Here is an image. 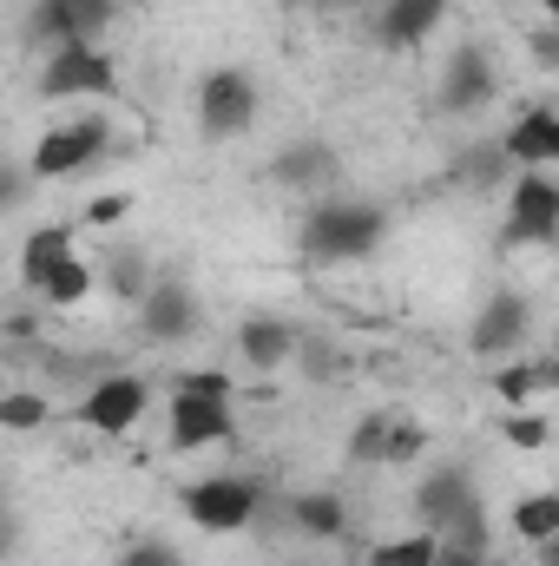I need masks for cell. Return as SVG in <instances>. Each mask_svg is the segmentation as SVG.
Wrapping results in <instances>:
<instances>
[{
    "label": "cell",
    "instance_id": "cell-1",
    "mask_svg": "<svg viewBox=\"0 0 559 566\" xmlns=\"http://www.w3.org/2000/svg\"><path fill=\"white\" fill-rule=\"evenodd\" d=\"M238 441V389L224 369H191L165 396V448L198 454V448H231Z\"/></svg>",
    "mask_w": 559,
    "mask_h": 566
},
{
    "label": "cell",
    "instance_id": "cell-2",
    "mask_svg": "<svg viewBox=\"0 0 559 566\" xmlns=\"http://www.w3.org/2000/svg\"><path fill=\"white\" fill-rule=\"evenodd\" d=\"M382 238H389V211L376 198H316L296 231L309 264H362L382 251Z\"/></svg>",
    "mask_w": 559,
    "mask_h": 566
},
{
    "label": "cell",
    "instance_id": "cell-3",
    "mask_svg": "<svg viewBox=\"0 0 559 566\" xmlns=\"http://www.w3.org/2000/svg\"><path fill=\"white\" fill-rule=\"evenodd\" d=\"M264 501H271V488L251 481V474H204V481H191L178 494V507H184V521L198 534H251Z\"/></svg>",
    "mask_w": 559,
    "mask_h": 566
},
{
    "label": "cell",
    "instance_id": "cell-4",
    "mask_svg": "<svg viewBox=\"0 0 559 566\" xmlns=\"http://www.w3.org/2000/svg\"><path fill=\"white\" fill-rule=\"evenodd\" d=\"M145 409H151V382H145L139 369H99V376L80 389V402H73L66 416L86 428V434L119 441V434H133V428L145 422Z\"/></svg>",
    "mask_w": 559,
    "mask_h": 566
},
{
    "label": "cell",
    "instance_id": "cell-5",
    "mask_svg": "<svg viewBox=\"0 0 559 566\" xmlns=\"http://www.w3.org/2000/svg\"><path fill=\"white\" fill-rule=\"evenodd\" d=\"M198 126L204 139H244L257 126V80L244 66H211L198 86Z\"/></svg>",
    "mask_w": 559,
    "mask_h": 566
},
{
    "label": "cell",
    "instance_id": "cell-6",
    "mask_svg": "<svg viewBox=\"0 0 559 566\" xmlns=\"http://www.w3.org/2000/svg\"><path fill=\"white\" fill-rule=\"evenodd\" d=\"M113 145V126L106 119H66V126H46L33 151H27V178H73L86 165H99Z\"/></svg>",
    "mask_w": 559,
    "mask_h": 566
},
{
    "label": "cell",
    "instance_id": "cell-7",
    "mask_svg": "<svg viewBox=\"0 0 559 566\" xmlns=\"http://www.w3.org/2000/svg\"><path fill=\"white\" fill-rule=\"evenodd\" d=\"M119 73H113V53L99 40L86 46H53L46 66H40V93L46 99H113Z\"/></svg>",
    "mask_w": 559,
    "mask_h": 566
},
{
    "label": "cell",
    "instance_id": "cell-8",
    "mask_svg": "<svg viewBox=\"0 0 559 566\" xmlns=\"http://www.w3.org/2000/svg\"><path fill=\"white\" fill-rule=\"evenodd\" d=\"M494 93H500V73H494V53L487 46H454L447 53V66H441V80H434V106L441 113H454V119H474V113H487L494 106Z\"/></svg>",
    "mask_w": 559,
    "mask_h": 566
},
{
    "label": "cell",
    "instance_id": "cell-9",
    "mask_svg": "<svg viewBox=\"0 0 559 566\" xmlns=\"http://www.w3.org/2000/svg\"><path fill=\"white\" fill-rule=\"evenodd\" d=\"M507 244H559V178L520 171L507 185Z\"/></svg>",
    "mask_w": 559,
    "mask_h": 566
},
{
    "label": "cell",
    "instance_id": "cell-10",
    "mask_svg": "<svg viewBox=\"0 0 559 566\" xmlns=\"http://www.w3.org/2000/svg\"><path fill=\"white\" fill-rule=\"evenodd\" d=\"M527 329H534V303L520 290H494L474 323H467V349L474 356H520L527 349Z\"/></svg>",
    "mask_w": 559,
    "mask_h": 566
},
{
    "label": "cell",
    "instance_id": "cell-11",
    "mask_svg": "<svg viewBox=\"0 0 559 566\" xmlns=\"http://www.w3.org/2000/svg\"><path fill=\"white\" fill-rule=\"evenodd\" d=\"M119 20V0H33V40L46 46H86Z\"/></svg>",
    "mask_w": 559,
    "mask_h": 566
},
{
    "label": "cell",
    "instance_id": "cell-12",
    "mask_svg": "<svg viewBox=\"0 0 559 566\" xmlns=\"http://www.w3.org/2000/svg\"><path fill=\"white\" fill-rule=\"evenodd\" d=\"M139 323H145V336L151 343H191L198 329H204V303H198V290L191 283H178V277H158L151 283V296L139 303Z\"/></svg>",
    "mask_w": 559,
    "mask_h": 566
},
{
    "label": "cell",
    "instance_id": "cell-13",
    "mask_svg": "<svg viewBox=\"0 0 559 566\" xmlns=\"http://www.w3.org/2000/svg\"><path fill=\"white\" fill-rule=\"evenodd\" d=\"M467 501H481V488H474V474L461 468V461H434L428 474L415 481V501H409V514H415V527L428 534H441Z\"/></svg>",
    "mask_w": 559,
    "mask_h": 566
},
{
    "label": "cell",
    "instance_id": "cell-14",
    "mask_svg": "<svg viewBox=\"0 0 559 566\" xmlns=\"http://www.w3.org/2000/svg\"><path fill=\"white\" fill-rule=\"evenodd\" d=\"M283 534L309 541V547H336L349 534V501L329 494V488H309V494H283Z\"/></svg>",
    "mask_w": 559,
    "mask_h": 566
},
{
    "label": "cell",
    "instance_id": "cell-15",
    "mask_svg": "<svg viewBox=\"0 0 559 566\" xmlns=\"http://www.w3.org/2000/svg\"><path fill=\"white\" fill-rule=\"evenodd\" d=\"M342 178V158H336V145L329 139H296V145H283L277 158H271V185L277 191H329Z\"/></svg>",
    "mask_w": 559,
    "mask_h": 566
},
{
    "label": "cell",
    "instance_id": "cell-16",
    "mask_svg": "<svg viewBox=\"0 0 559 566\" xmlns=\"http://www.w3.org/2000/svg\"><path fill=\"white\" fill-rule=\"evenodd\" d=\"M296 349H303V329H296L289 316H244V323H238V356H244V369H257V376L289 369Z\"/></svg>",
    "mask_w": 559,
    "mask_h": 566
},
{
    "label": "cell",
    "instance_id": "cell-17",
    "mask_svg": "<svg viewBox=\"0 0 559 566\" xmlns=\"http://www.w3.org/2000/svg\"><path fill=\"white\" fill-rule=\"evenodd\" d=\"M447 20V0H376V20H369V33H376V46H389V53H409L421 46L434 27Z\"/></svg>",
    "mask_w": 559,
    "mask_h": 566
},
{
    "label": "cell",
    "instance_id": "cell-18",
    "mask_svg": "<svg viewBox=\"0 0 559 566\" xmlns=\"http://www.w3.org/2000/svg\"><path fill=\"white\" fill-rule=\"evenodd\" d=\"M500 145H507L514 171H547V165H559V106H527L514 126H500Z\"/></svg>",
    "mask_w": 559,
    "mask_h": 566
},
{
    "label": "cell",
    "instance_id": "cell-19",
    "mask_svg": "<svg viewBox=\"0 0 559 566\" xmlns=\"http://www.w3.org/2000/svg\"><path fill=\"white\" fill-rule=\"evenodd\" d=\"M27 283V296L33 303H46V310H80L93 290H99V264L93 258H80V251H66V258H53L46 271H33Z\"/></svg>",
    "mask_w": 559,
    "mask_h": 566
},
{
    "label": "cell",
    "instance_id": "cell-20",
    "mask_svg": "<svg viewBox=\"0 0 559 566\" xmlns=\"http://www.w3.org/2000/svg\"><path fill=\"white\" fill-rule=\"evenodd\" d=\"M494 389H500V402L507 409H534L540 396H553L559 389V363H553V349H540V356H514V363H500L494 369Z\"/></svg>",
    "mask_w": 559,
    "mask_h": 566
},
{
    "label": "cell",
    "instance_id": "cell-21",
    "mask_svg": "<svg viewBox=\"0 0 559 566\" xmlns=\"http://www.w3.org/2000/svg\"><path fill=\"white\" fill-rule=\"evenodd\" d=\"M447 178H454L461 191H494V185H514L520 171H514V158H507V145L500 139H481V145H467V151L447 165Z\"/></svg>",
    "mask_w": 559,
    "mask_h": 566
},
{
    "label": "cell",
    "instance_id": "cell-22",
    "mask_svg": "<svg viewBox=\"0 0 559 566\" xmlns=\"http://www.w3.org/2000/svg\"><path fill=\"white\" fill-rule=\"evenodd\" d=\"M99 283H106L119 303H145V296H151V283H158V271H151V258H145L139 244H119V251H106Z\"/></svg>",
    "mask_w": 559,
    "mask_h": 566
},
{
    "label": "cell",
    "instance_id": "cell-23",
    "mask_svg": "<svg viewBox=\"0 0 559 566\" xmlns=\"http://www.w3.org/2000/svg\"><path fill=\"white\" fill-rule=\"evenodd\" d=\"M507 527H514V541H520V547L553 541V534H559V488H534V494H520V501H514V514H507Z\"/></svg>",
    "mask_w": 559,
    "mask_h": 566
},
{
    "label": "cell",
    "instance_id": "cell-24",
    "mask_svg": "<svg viewBox=\"0 0 559 566\" xmlns=\"http://www.w3.org/2000/svg\"><path fill=\"white\" fill-rule=\"evenodd\" d=\"M362 566H441V534H428V527H409V534H395V541H376Z\"/></svg>",
    "mask_w": 559,
    "mask_h": 566
},
{
    "label": "cell",
    "instance_id": "cell-25",
    "mask_svg": "<svg viewBox=\"0 0 559 566\" xmlns=\"http://www.w3.org/2000/svg\"><path fill=\"white\" fill-rule=\"evenodd\" d=\"M389 434H395V409H369L349 428V461L356 468H389Z\"/></svg>",
    "mask_w": 559,
    "mask_h": 566
},
{
    "label": "cell",
    "instance_id": "cell-26",
    "mask_svg": "<svg viewBox=\"0 0 559 566\" xmlns=\"http://www.w3.org/2000/svg\"><path fill=\"white\" fill-rule=\"evenodd\" d=\"M53 416H60V409H53V396H46V389H7V396H0V428H7V434L53 428Z\"/></svg>",
    "mask_w": 559,
    "mask_h": 566
},
{
    "label": "cell",
    "instance_id": "cell-27",
    "mask_svg": "<svg viewBox=\"0 0 559 566\" xmlns=\"http://www.w3.org/2000/svg\"><path fill=\"white\" fill-rule=\"evenodd\" d=\"M66 251H80V224H40V231H27V244H20V277L46 271V264L66 258Z\"/></svg>",
    "mask_w": 559,
    "mask_h": 566
},
{
    "label": "cell",
    "instance_id": "cell-28",
    "mask_svg": "<svg viewBox=\"0 0 559 566\" xmlns=\"http://www.w3.org/2000/svg\"><path fill=\"white\" fill-rule=\"evenodd\" d=\"M441 547H461V554H494V514H487V501H467V507L441 527Z\"/></svg>",
    "mask_w": 559,
    "mask_h": 566
},
{
    "label": "cell",
    "instance_id": "cell-29",
    "mask_svg": "<svg viewBox=\"0 0 559 566\" xmlns=\"http://www.w3.org/2000/svg\"><path fill=\"white\" fill-rule=\"evenodd\" d=\"M421 454H428V422L395 416V434H389V468H415Z\"/></svg>",
    "mask_w": 559,
    "mask_h": 566
},
{
    "label": "cell",
    "instance_id": "cell-30",
    "mask_svg": "<svg viewBox=\"0 0 559 566\" xmlns=\"http://www.w3.org/2000/svg\"><path fill=\"white\" fill-rule=\"evenodd\" d=\"M500 434H507L514 448H527V454H534V448H547V434H553V428H547L540 409H514V416L500 422Z\"/></svg>",
    "mask_w": 559,
    "mask_h": 566
},
{
    "label": "cell",
    "instance_id": "cell-31",
    "mask_svg": "<svg viewBox=\"0 0 559 566\" xmlns=\"http://www.w3.org/2000/svg\"><path fill=\"white\" fill-rule=\"evenodd\" d=\"M113 566H184V560H178L171 541H133V547H119V560Z\"/></svg>",
    "mask_w": 559,
    "mask_h": 566
},
{
    "label": "cell",
    "instance_id": "cell-32",
    "mask_svg": "<svg viewBox=\"0 0 559 566\" xmlns=\"http://www.w3.org/2000/svg\"><path fill=\"white\" fill-rule=\"evenodd\" d=\"M296 363H303V369H309V376H316V382H323V376H336V369H342V356H336V349H329V343H323V336H303V349H296Z\"/></svg>",
    "mask_w": 559,
    "mask_h": 566
},
{
    "label": "cell",
    "instance_id": "cell-33",
    "mask_svg": "<svg viewBox=\"0 0 559 566\" xmlns=\"http://www.w3.org/2000/svg\"><path fill=\"white\" fill-rule=\"evenodd\" d=\"M119 218H126V198H93V205H86V224H99V231L119 224Z\"/></svg>",
    "mask_w": 559,
    "mask_h": 566
},
{
    "label": "cell",
    "instance_id": "cell-34",
    "mask_svg": "<svg viewBox=\"0 0 559 566\" xmlns=\"http://www.w3.org/2000/svg\"><path fill=\"white\" fill-rule=\"evenodd\" d=\"M441 566H494V554H461V547H441Z\"/></svg>",
    "mask_w": 559,
    "mask_h": 566
},
{
    "label": "cell",
    "instance_id": "cell-35",
    "mask_svg": "<svg viewBox=\"0 0 559 566\" xmlns=\"http://www.w3.org/2000/svg\"><path fill=\"white\" fill-rule=\"evenodd\" d=\"M534 560H540V566H559V534H553V541H540V547H534Z\"/></svg>",
    "mask_w": 559,
    "mask_h": 566
},
{
    "label": "cell",
    "instance_id": "cell-36",
    "mask_svg": "<svg viewBox=\"0 0 559 566\" xmlns=\"http://www.w3.org/2000/svg\"><path fill=\"white\" fill-rule=\"evenodd\" d=\"M289 7H316V13H329V7H356V0H289Z\"/></svg>",
    "mask_w": 559,
    "mask_h": 566
},
{
    "label": "cell",
    "instance_id": "cell-37",
    "mask_svg": "<svg viewBox=\"0 0 559 566\" xmlns=\"http://www.w3.org/2000/svg\"><path fill=\"white\" fill-rule=\"evenodd\" d=\"M534 7H540V13H547V20L559 27V0H534Z\"/></svg>",
    "mask_w": 559,
    "mask_h": 566
},
{
    "label": "cell",
    "instance_id": "cell-38",
    "mask_svg": "<svg viewBox=\"0 0 559 566\" xmlns=\"http://www.w3.org/2000/svg\"><path fill=\"white\" fill-rule=\"evenodd\" d=\"M289 566H323V560H289Z\"/></svg>",
    "mask_w": 559,
    "mask_h": 566
},
{
    "label": "cell",
    "instance_id": "cell-39",
    "mask_svg": "<svg viewBox=\"0 0 559 566\" xmlns=\"http://www.w3.org/2000/svg\"><path fill=\"white\" fill-rule=\"evenodd\" d=\"M553 363H559V329H553Z\"/></svg>",
    "mask_w": 559,
    "mask_h": 566
}]
</instances>
